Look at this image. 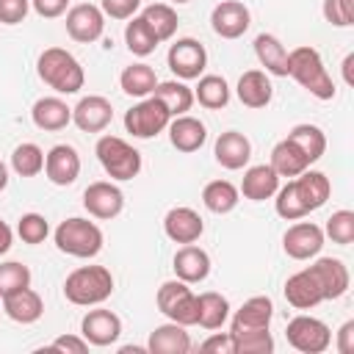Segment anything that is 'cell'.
I'll return each mask as SVG.
<instances>
[{
    "mask_svg": "<svg viewBox=\"0 0 354 354\" xmlns=\"http://www.w3.org/2000/svg\"><path fill=\"white\" fill-rule=\"evenodd\" d=\"M254 55L266 66L268 75L288 77V50H285V44L274 33H260L254 39Z\"/></svg>",
    "mask_w": 354,
    "mask_h": 354,
    "instance_id": "obj_30",
    "label": "cell"
},
{
    "mask_svg": "<svg viewBox=\"0 0 354 354\" xmlns=\"http://www.w3.org/2000/svg\"><path fill=\"white\" fill-rule=\"evenodd\" d=\"M196 88H194V100H199L202 108L207 111H218L230 102V86L221 75H202L196 77Z\"/></svg>",
    "mask_w": 354,
    "mask_h": 354,
    "instance_id": "obj_37",
    "label": "cell"
},
{
    "mask_svg": "<svg viewBox=\"0 0 354 354\" xmlns=\"http://www.w3.org/2000/svg\"><path fill=\"white\" fill-rule=\"evenodd\" d=\"M163 232L174 243H194L205 232V221L194 207H171L163 216Z\"/></svg>",
    "mask_w": 354,
    "mask_h": 354,
    "instance_id": "obj_19",
    "label": "cell"
},
{
    "mask_svg": "<svg viewBox=\"0 0 354 354\" xmlns=\"http://www.w3.org/2000/svg\"><path fill=\"white\" fill-rule=\"evenodd\" d=\"M279 188V174L268 166V163H257V166H249L243 171V180H241V194L252 202H263V199H271Z\"/></svg>",
    "mask_w": 354,
    "mask_h": 354,
    "instance_id": "obj_26",
    "label": "cell"
},
{
    "mask_svg": "<svg viewBox=\"0 0 354 354\" xmlns=\"http://www.w3.org/2000/svg\"><path fill=\"white\" fill-rule=\"evenodd\" d=\"M30 119L39 130L55 133V130H64L72 122V108L61 97H39L30 108Z\"/></svg>",
    "mask_w": 354,
    "mask_h": 354,
    "instance_id": "obj_25",
    "label": "cell"
},
{
    "mask_svg": "<svg viewBox=\"0 0 354 354\" xmlns=\"http://www.w3.org/2000/svg\"><path fill=\"white\" fill-rule=\"evenodd\" d=\"M271 315H274L271 299L268 296H252L235 310L232 324H230V335L241 337V335H249V332H263V329H268Z\"/></svg>",
    "mask_w": 354,
    "mask_h": 354,
    "instance_id": "obj_12",
    "label": "cell"
},
{
    "mask_svg": "<svg viewBox=\"0 0 354 354\" xmlns=\"http://www.w3.org/2000/svg\"><path fill=\"white\" fill-rule=\"evenodd\" d=\"M321 246H324V230L313 221L290 224L282 235V249L293 260H310L321 252Z\"/></svg>",
    "mask_w": 354,
    "mask_h": 354,
    "instance_id": "obj_11",
    "label": "cell"
},
{
    "mask_svg": "<svg viewBox=\"0 0 354 354\" xmlns=\"http://www.w3.org/2000/svg\"><path fill=\"white\" fill-rule=\"evenodd\" d=\"M119 86H122L124 94L144 100V97H149V94L155 91L158 75H155V69H152L149 64H130V66H124V72L119 75Z\"/></svg>",
    "mask_w": 354,
    "mask_h": 354,
    "instance_id": "obj_33",
    "label": "cell"
},
{
    "mask_svg": "<svg viewBox=\"0 0 354 354\" xmlns=\"http://www.w3.org/2000/svg\"><path fill=\"white\" fill-rule=\"evenodd\" d=\"M171 3H188V0H171Z\"/></svg>",
    "mask_w": 354,
    "mask_h": 354,
    "instance_id": "obj_56",
    "label": "cell"
},
{
    "mask_svg": "<svg viewBox=\"0 0 354 354\" xmlns=\"http://www.w3.org/2000/svg\"><path fill=\"white\" fill-rule=\"evenodd\" d=\"M230 318V301L216 293V290H205L196 296V324L202 329H221Z\"/></svg>",
    "mask_w": 354,
    "mask_h": 354,
    "instance_id": "obj_31",
    "label": "cell"
},
{
    "mask_svg": "<svg viewBox=\"0 0 354 354\" xmlns=\"http://www.w3.org/2000/svg\"><path fill=\"white\" fill-rule=\"evenodd\" d=\"M11 241H14V232H11V227L0 218V254H6V252L11 249Z\"/></svg>",
    "mask_w": 354,
    "mask_h": 354,
    "instance_id": "obj_53",
    "label": "cell"
},
{
    "mask_svg": "<svg viewBox=\"0 0 354 354\" xmlns=\"http://www.w3.org/2000/svg\"><path fill=\"white\" fill-rule=\"evenodd\" d=\"M169 141L177 152H196L207 141V127L196 116H171L169 122Z\"/></svg>",
    "mask_w": 354,
    "mask_h": 354,
    "instance_id": "obj_22",
    "label": "cell"
},
{
    "mask_svg": "<svg viewBox=\"0 0 354 354\" xmlns=\"http://www.w3.org/2000/svg\"><path fill=\"white\" fill-rule=\"evenodd\" d=\"M285 301L296 310H313L324 301V293H321V285L318 279L313 277L310 268L304 271H296L293 277H288L285 282Z\"/></svg>",
    "mask_w": 354,
    "mask_h": 354,
    "instance_id": "obj_21",
    "label": "cell"
},
{
    "mask_svg": "<svg viewBox=\"0 0 354 354\" xmlns=\"http://www.w3.org/2000/svg\"><path fill=\"white\" fill-rule=\"evenodd\" d=\"M6 185H8V166L0 160V191H3Z\"/></svg>",
    "mask_w": 354,
    "mask_h": 354,
    "instance_id": "obj_55",
    "label": "cell"
},
{
    "mask_svg": "<svg viewBox=\"0 0 354 354\" xmlns=\"http://www.w3.org/2000/svg\"><path fill=\"white\" fill-rule=\"evenodd\" d=\"M238 202H241V191L230 180H213L202 188V205L216 216H224V213L235 210Z\"/></svg>",
    "mask_w": 354,
    "mask_h": 354,
    "instance_id": "obj_32",
    "label": "cell"
},
{
    "mask_svg": "<svg viewBox=\"0 0 354 354\" xmlns=\"http://www.w3.org/2000/svg\"><path fill=\"white\" fill-rule=\"evenodd\" d=\"M171 122V113L166 111V105L158 97H144L138 105H133L124 113V130L136 138H152L158 133H163Z\"/></svg>",
    "mask_w": 354,
    "mask_h": 354,
    "instance_id": "obj_7",
    "label": "cell"
},
{
    "mask_svg": "<svg viewBox=\"0 0 354 354\" xmlns=\"http://www.w3.org/2000/svg\"><path fill=\"white\" fill-rule=\"evenodd\" d=\"M30 11V0H0V22L19 25Z\"/></svg>",
    "mask_w": 354,
    "mask_h": 354,
    "instance_id": "obj_47",
    "label": "cell"
},
{
    "mask_svg": "<svg viewBox=\"0 0 354 354\" xmlns=\"http://www.w3.org/2000/svg\"><path fill=\"white\" fill-rule=\"evenodd\" d=\"M288 75L318 100H332L335 97V83H332V77H329V72L321 61V53L310 44L293 47L288 53Z\"/></svg>",
    "mask_w": 354,
    "mask_h": 354,
    "instance_id": "obj_1",
    "label": "cell"
},
{
    "mask_svg": "<svg viewBox=\"0 0 354 354\" xmlns=\"http://www.w3.org/2000/svg\"><path fill=\"white\" fill-rule=\"evenodd\" d=\"M351 64H354V55H346V61H343V77H346V83H354V77H351Z\"/></svg>",
    "mask_w": 354,
    "mask_h": 354,
    "instance_id": "obj_54",
    "label": "cell"
},
{
    "mask_svg": "<svg viewBox=\"0 0 354 354\" xmlns=\"http://www.w3.org/2000/svg\"><path fill=\"white\" fill-rule=\"evenodd\" d=\"M313 277L318 279L321 285V293H324V301H332V299H340L346 290H348V268L340 257H318L313 266H310Z\"/></svg>",
    "mask_w": 354,
    "mask_h": 354,
    "instance_id": "obj_17",
    "label": "cell"
},
{
    "mask_svg": "<svg viewBox=\"0 0 354 354\" xmlns=\"http://www.w3.org/2000/svg\"><path fill=\"white\" fill-rule=\"evenodd\" d=\"M324 17L335 28L354 25V0H324Z\"/></svg>",
    "mask_w": 354,
    "mask_h": 354,
    "instance_id": "obj_46",
    "label": "cell"
},
{
    "mask_svg": "<svg viewBox=\"0 0 354 354\" xmlns=\"http://www.w3.org/2000/svg\"><path fill=\"white\" fill-rule=\"evenodd\" d=\"M113 119V105L111 100L100 97V94H88L83 97L75 108H72V122L83 130V133H102Z\"/></svg>",
    "mask_w": 354,
    "mask_h": 354,
    "instance_id": "obj_18",
    "label": "cell"
},
{
    "mask_svg": "<svg viewBox=\"0 0 354 354\" xmlns=\"http://www.w3.org/2000/svg\"><path fill=\"white\" fill-rule=\"evenodd\" d=\"M113 293V277L105 266H80L64 279V296L66 301L77 307H94L111 299Z\"/></svg>",
    "mask_w": 354,
    "mask_h": 354,
    "instance_id": "obj_3",
    "label": "cell"
},
{
    "mask_svg": "<svg viewBox=\"0 0 354 354\" xmlns=\"http://www.w3.org/2000/svg\"><path fill=\"white\" fill-rule=\"evenodd\" d=\"M147 351H152V354H188L191 351V337H188L183 324L169 321V324H160V326L152 329Z\"/></svg>",
    "mask_w": 354,
    "mask_h": 354,
    "instance_id": "obj_28",
    "label": "cell"
},
{
    "mask_svg": "<svg viewBox=\"0 0 354 354\" xmlns=\"http://www.w3.org/2000/svg\"><path fill=\"white\" fill-rule=\"evenodd\" d=\"M3 313H6L11 321H17V324H36V321L41 318V313H44V301H41V296H39L36 290H30V285H28V288L14 290V293H8V296L3 299Z\"/></svg>",
    "mask_w": 354,
    "mask_h": 354,
    "instance_id": "obj_27",
    "label": "cell"
},
{
    "mask_svg": "<svg viewBox=\"0 0 354 354\" xmlns=\"http://www.w3.org/2000/svg\"><path fill=\"white\" fill-rule=\"evenodd\" d=\"M152 97H158V100L166 105V111H169L171 116H183V113L191 111V105H194V91H191L183 80H163V83L158 80Z\"/></svg>",
    "mask_w": 354,
    "mask_h": 354,
    "instance_id": "obj_35",
    "label": "cell"
},
{
    "mask_svg": "<svg viewBox=\"0 0 354 354\" xmlns=\"http://www.w3.org/2000/svg\"><path fill=\"white\" fill-rule=\"evenodd\" d=\"M293 188H296V194H299L301 205L307 207V213H313V210L324 207V205H326V199H329V194H332L329 177H326L324 171H307V169L293 180Z\"/></svg>",
    "mask_w": 354,
    "mask_h": 354,
    "instance_id": "obj_29",
    "label": "cell"
},
{
    "mask_svg": "<svg viewBox=\"0 0 354 354\" xmlns=\"http://www.w3.org/2000/svg\"><path fill=\"white\" fill-rule=\"evenodd\" d=\"M158 310L183 326H196V293L183 279H169L158 288Z\"/></svg>",
    "mask_w": 354,
    "mask_h": 354,
    "instance_id": "obj_6",
    "label": "cell"
},
{
    "mask_svg": "<svg viewBox=\"0 0 354 354\" xmlns=\"http://www.w3.org/2000/svg\"><path fill=\"white\" fill-rule=\"evenodd\" d=\"M171 268L177 274V279L194 285V282H202L207 279L210 274V254L194 243H185L183 249H177L174 260H171Z\"/></svg>",
    "mask_w": 354,
    "mask_h": 354,
    "instance_id": "obj_23",
    "label": "cell"
},
{
    "mask_svg": "<svg viewBox=\"0 0 354 354\" xmlns=\"http://www.w3.org/2000/svg\"><path fill=\"white\" fill-rule=\"evenodd\" d=\"M271 351H274V337L268 329L235 337V354H271Z\"/></svg>",
    "mask_w": 354,
    "mask_h": 354,
    "instance_id": "obj_45",
    "label": "cell"
},
{
    "mask_svg": "<svg viewBox=\"0 0 354 354\" xmlns=\"http://www.w3.org/2000/svg\"><path fill=\"white\" fill-rule=\"evenodd\" d=\"M337 351L340 354H351L354 351V321H346L337 332Z\"/></svg>",
    "mask_w": 354,
    "mask_h": 354,
    "instance_id": "obj_52",
    "label": "cell"
},
{
    "mask_svg": "<svg viewBox=\"0 0 354 354\" xmlns=\"http://www.w3.org/2000/svg\"><path fill=\"white\" fill-rule=\"evenodd\" d=\"M138 6H141V0H100L102 14L111 19H130V17H136Z\"/></svg>",
    "mask_w": 354,
    "mask_h": 354,
    "instance_id": "obj_48",
    "label": "cell"
},
{
    "mask_svg": "<svg viewBox=\"0 0 354 354\" xmlns=\"http://www.w3.org/2000/svg\"><path fill=\"white\" fill-rule=\"evenodd\" d=\"M44 174L53 185H72L80 174V155L72 144H55L44 155Z\"/></svg>",
    "mask_w": 354,
    "mask_h": 354,
    "instance_id": "obj_16",
    "label": "cell"
},
{
    "mask_svg": "<svg viewBox=\"0 0 354 354\" xmlns=\"http://www.w3.org/2000/svg\"><path fill=\"white\" fill-rule=\"evenodd\" d=\"M213 155H216V163H221L224 169L230 171H238L249 163L252 158V144L243 133L238 130H227L216 138V147H213Z\"/></svg>",
    "mask_w": 354,
    "mask_h": 354,
    "instance_id": "obj_20",
    "label": "cell"
},
{
    "mask_svg": "<svg viewBox=\"0 0 354 354\" xmlns=\"http://www.w3.org/2000/svg\"><path fill=\"white\" fill-rule=\"evenodd\" d=\"M94 152L111 180H133L141 171V152L119 136H102Z\"/></svg>",
    "mask_w": 354,
    "mask_h": 354,
    "instance_id": "obj_5",
    "label": "cell"
},
{
    "mask_svg": "<svg viewBox=\"0 0 354 354\" xmlns=\"http://www.w3.org/2000/svg\"><path fill=\"white\" fill-rule=\"evenodd\" d=\"M105 30V14L100 6L91 3H77L66 11V33L80 41V44H91L102 36Z\"/></svg>",
    "mask_w": 354,
    "mask_h": 354,
    "instance_id": "obj_10",
    "label": "cell"
},
{
    "mask_svg": "<svg viewBox=\"0 0 354 354\" xmlns=\"http://www.w3.org/2000/svg\"><path fill=\"white\" fill-rule=\"evenodd\" d=\"M80 335L91 343V346H111L119 340L122 335V318L105 307L88 310L80 321Z\"/></svg>",
    "mask_w": 354,
    "mask_h": 354,
    "instance_id": "obj_15",
    "label": "cell"
},
{
    "mask_svg": "<svg viewBox=\"0 0 354 354\" xmlns=\"http://www.w3.org/2000/svg\"><path fill=\"white\" fill-rule=\"evenodd\" d=\"M199 348L207 351V354H235V337L230 332H216Z\"/></svg>",
    "mask_w": 354,
    "mask_h": 354,
    "instance_id": "obj_49",
    "label": "cell"
},
{
    "mask_svg": "<svg viewBox=\"0 0 354 354\" xmlns=\"http://www.w3.org/2000/svg\"><path fill=\"white\" fill-rule=\"evenodd\" d=\"M166 61H169V69L180 80H196L205 72V66H207V53H205V47L196 39L185 36V39H177L169 47Z\"/></svg>",
    "mask_w": 354,
    "mask_h": 354,
    "instance_id": "obj_9",
    "label": "cell"
},
{
    "mask_svg": "<svg viewBox=\"0 0 354 354\" xmlns=\"http://www.w3.org/2000/svg\"><path fill=\"white\" fill-rule=\"evenodd\" d=\"M285 337L301 354H321L332 343L329 326L321 318H313V315H296V318H290L288 321V329H285Z\"/></svg>",
    "mask_w": 354,
    "mask_h": 354,
    "instance_id": "obj_8",
    "label": "cell"
},
{
    "mask_svg": "<svg viewBox=\"0 0 354 354\" xmlns=\"http://www.w3.org/2000/svg\"><path fill=\"white\" fill-rule=\"evenodd\" d=\"M124 41H127V50H130L133 55H138V58L155 53V47L160 44L144 17H130V22H127V28H124Z\"/></svg>",
    "mask_w": 354,
    "mask_h": 354,
    "instance_id": "obj_38",
    "label": "cell"
},
{
    "mask_svg": "<svg viewBox=\"0 0 354 354\" xmlns=\"http://www.w3.org/2000/svg\"><path fill=\"white\" fill-rule=\"evenodd\" d=\"M30 6H33V11H36L39 17L55 19V17H61V14L66 11L69 0H30Z\"/></svg>",
    "mask_w": 354,
    "mask_h": 354,
    "instance_id": "obj_51",
    "label": "cell"
},
{
    "mask_svg": "<svg viewBox=\"0 0 354 354\" xmlns=\"http://www.w3.org/2000/svg\"><path fill=\"white\" fill-rule=\"evenodd\" d=\"M288 141L296 144V149L307 158V163L321 160V155L326 152V136L315 124H296V127H290Z\"/></svg>",
    "mask_w": 354,
    "mask_h": 354,
    "instance_id": "obj_34",
    "label": "cell"
},
{
    "mask_svg": "<svg viewBox=\"0 0 354 354\" xmlns=\"http://www.w3.org/2000/svg\"><path fill=\"white\" fill-rule=\"evenodd\" d=\"M53 351H69V354H86L88 351V340L86 337H75V335H61L50 343Z\"/></svg>",
    "mask_w": 354,
    "mask_h": 354,
    "instance_id": "obj_50",
    "label": "cell"
},
{
    "mask_svg": "<svg viewBox=\"0 0 354 354\" xmlns=\"http://www.w3.org/2000/svg\"><path fill=\"white\" fill-rule=\"evenodd\" d=\"M11 169L19 177H36L44 169V152H41V147L33 144V141H25V144L14 147V152H11Z\"/></svg>",
    "mask_w": 354,
    "mask_h": 354,
    "instance_id": "obj_40",
    "label": "cell"
},
{
    "mask_svg": "<svg viewBox=\"0 0 354 354\" xmlns=\"http://www.w3.org/2000/svg\"><path fill=\"white\" fill-rule=\"evenodd\" d=\"M324 235H329L332 243L348 246V243L354 241V213H351V210H335V213L326 218Z\"/></svg>",
    "mask_w": 354,
    "mask_h": 354,
    "instance_id": "obj_43",
    "label": "cell"
},
{
    "mask_svg": "<svg viewBox=\"0 0 354 354\" xmlns=\"http://www.w3.org/2000/svg\"><path fill=\"white\" fill-rule=\"evenodd\" d=\"M36 72L58 94H75L86 83L80 61L72 53H66L64 47H47L36 61Z\"/></svg>",
    "mask_w": 354,
    "mask_h": 354,
    "instance_id": "obj_2",
    "label": "cell"
},
{
    "mask_svg": "<svg viewBox=\"0 0 354 354\" xmlns=\"http://www.w3.org/2000/svg\"><path fill=\"white\" fill-rule=\"evenodd\" d=\"M102 241H105L102 230L94 221L80 218V216L64 218L55 227V246H58V252H64L69 257H80V260L97 257L102 249Z\"/></svg>",
    "mask_w": 354,
    "mask_h": 354,
    "instance_id": "obj_4",
    "label": "cell"
},
{
    "mask_svg": "<svg viewBox=\"0 0 354 354\" xmlns=\"http://www.w3.org/2000/svg\"><path fill=\"white\" fill-rule=\"evenodd\" d=\"M17 235H19L25 243L36 246V243H41V241L50 235V224H47V218H44L41 213H25V216L17 221Z\"/></svg>",
    "mask_w": 354,
    "mask_h": 354,
    "instance_id": "obj_44",
    "label": "cell"
},
{
    "mask_svg": "<svg viewBox=\"0 0 354 354\" xmlns=\"http://www.w3.org/2000/svg\"><path fill=\"white\" fill-rule=\"evenodd\" d=\"M235 94L238 100L246 105V108H266L274 97V86L268 80V72L263 69H249L238 77V86H235Z\"/></svg>",
    "mask_w": 354,
    "mask_h": 354,
    "instance_id": "obj_24",
    "label": "cell"
},
{
    "mask_svg": "<svg viewBox=\"0 0 354 354\" xmlns=\"http://www.w3.org/2000/svg\"><path fill=\"white\" fill-rule=\"evenodd\" d=\"M28 285H30V268L28 266H22L17 260L0 263V299H6L14 290H22Z\"/></svg>",
    "mask_w": 354,
    "mask_h": 354,
    "instance_id": "obj_42",
    "label": "cell"
},
{
    "mask_svg": "<svg viewBox=\"0 0 354 354\" xmlns=\"http://www.w3.org/2000/svg\"><path fill=\"white\" fill-rule=\"evenodd\" d=\"M249 25H252V14L241 0H221L210 11V28L221 39H238L249 30Z\"/></svg>",
    "mask_w": 354,
    "mask_h": 354,
    "instance_id": "obj_13",
    "label": "cell"
},
{
    "mask_svg": "<svg viewBox=\"0 0 354 354\" xmlns=\"http://www.w3.org/2000/svg\"><path fill=\"white\" fill-rule=\"evenodd\" d=\"M141 17L147 19V25H149L152 33L158 36V41L171 39L174 30H177V25H180L177 11H174L171 6H166V3H152V6H147V8L141 11Z\"/></svg>",
    "mask_w": 354,
    "mask_h": 354,
    "instance_id": "obj_39",
    "label": "cell"
},
{
    "mask_svg": "<svg viewBox=\"0 0 354 354\" xmlns=\"http://www.w3.org/2000/svg\"><path fill=\"white\" fill-rule=\"evenodd\" d=\"M274 196H277V199H274L277 216H282L285 221H299V218L307 216V207L301 205V199H299V194H296V188H293V180H290L288 185L277 188Z\"/></svg>",
    "mask_w": 354,
    "mask_h": 354,
    "instance_id": "obj_41",
    "label": "cell"
},
{
    "mask_svg": "<svg viewBox=\"0 0 354 354\" xmlns=\"http://www.w3.org/2000/svg\"><path fill=\"white\" fill-rule=\"evenodd\" d=\"M279 177H299L304 169H310L307 158L296 149V144H290L288 138H282L274 149H271V163H268Z\"/></svg>",
    "mask_w": 354,
    "mask_h": 354,
    "instance_id": "obj_36",
    "label": "cell"
},
{
    "mask_svg": "<svg viewBox=\"0 0 354 354\" xmlns=\"http://www.w3.org/2000/svg\"><path fill=\"white\" fill-rule=\"evenodd\" d=\"M83 207L88 210V216L108 221V218H116V216L122 213V207H124V194H122L113 183L100 180V183H91V185L83 191Z\"/></svg>",
    "mask_w": 354,
    "mask_h": 354,
    "instance_id": "obj_14",
    "label": "cell"
}]
</instances>
